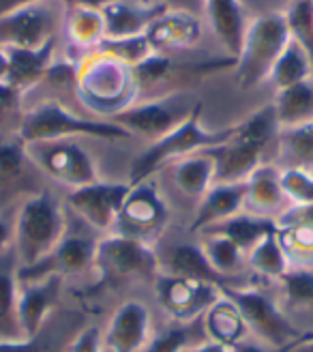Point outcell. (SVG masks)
Segmentation results:
<instances>
[{
	"label": "cell",
	"mask_w": 313,
	"mask_h": 352,
	"mask_svg": "<svg viewBox=\"0 0 313 352\" xmlns=\"http://www.w3.org/2000/svg\"><path fill=\"white\" fill-rule=\"evenodd\" d=\"M167 11L161 5H144L135 0H110L101 9L103 22H106V39H129L146 34L148 26Z\"/></svg>",
	"instance_id": "d4e9b609"
},
{
	"label": "cell",
	"mask_w": 313,
	"mask_h": 352,
	"mask_svg": "<svg viewBox=\"0 0 313 352\" xmlns=\"http://www.w3.org/2000/svg\"><path fill=\"white\" fill-rule=\"evenodd\" d=\"M67 7H86V9H103L110 0H65Z\"/></svg>",
	"instance_id": "f5cc1de1"
},
{
	"label": "cell",
	"mask_w": 313,
	"mask_h": 352,
	"mask_svg": "<svg viewBox=\"0 0 313 352\" xmlns=\"http://www.w3.org/2000/svg\"><path fill=\"white\" fill-rule=\"evenodd\" d=\"M202 232H215V234L228 236L230 241H234L238 245L242 252L249 254L264 236L277 232V223L273 219H264V217H257V215L247 213V210H242V213L225 219L221 223H215L211 228H206V230H202Z\"/></svg>",
	"instance_id": "d6a6232c"
},
{
	"label": "cell",
	"mask_w": 313,
	"mask_h": 352,
	"mask_svg": "<svg viewBox=\"0 0 313 352\" xmlns=\"http://www.w3.org/2000/svg\"><path fill=\"white\" fill-rule=\"evenodd\" d=\"M204 17L228 56L236 60L249 26L245 5L240 0H206Z\"/></svg>",
	"instance_id": "484cf974"
},
{
	"label": "cell",
	"mask_w": 313,
	"mask_h": 352,
	"mask_svg": "<svg viewBox=\"0 0 313 352\" xmlns=\"http://www.w3.org/2000/svg\"><path fill=\"white\" fill-rule=\"evenodd\" d=\"M62 138H95V140H129L131 133L108 118H89L71 112L56 99H45L26 108L20 140L24 144L45 142Z\"/></svg>",
	"instance_id": "277c9868"
},
{
	"label": "cell",
	"mask_w": 313,
	"mask_h": 352,
	"mask_svg": "<svg viewBox=\"0 0 313 352\" xmlns=\"http://www.w3.org/2000/svg\"><path fill=\"white\" fill-rule=\"evenodd\" d=\"M60 34L65 43L78 52L80 58L86 56L106 39V22H103L101 9L69 7Z\"/></svg>",
	"instance_id": "f546056e"
},
{
	"label": "cell",
	"mask_w": 313,
	"mask_h": 352,
	"mask_svg": "<svg viewBox=\"0 0 313 352\" xmlns=\"http://www.w3.org/2000/svg\"><path fill=\"white\" fill-rule=\"evenodd\" d=\"M228 350H230V352H288V350H277V348H270V346H266V344H262V342L253 340L251 336H249V338H245L242 342H238L236 346L228 348Z\"/></svg>",
	"instance_id": "c3c4849f"
},
{
	"label": "cell",
	"mask_w": 313,
	"mask_h": 352,
	"mask_svg": "<svg viewBox=\"0 0 313 352\" xmlns=\"http://www.w3.org/2000/svg\"><path fill=\"white\" fill-rule=\"evenodd\" d=\"M154 294L163 311L176 322L198 320L206 314L217 298L221 288L208 281L191 279V277H172L156 275L154 277Z\"/></svg>",
	"instance_id": "5bb4252c"
},
{
	"label": "cell",
	"mask_w": 313,
	"mask_h": 352,
	"mask_svg": "<svg viewBox=\"0 0 313 352\" xmlns=\"http://www.w3.org/2000/svg\"><path fill=\"white\" fill-rule=\"evenodd\" d=\"M95 273L101 284L120 286L129 281H146L159 275L154 248L120 234H103L97 243Z\"/></svg>",
	"instance_id": "30bf717a"
},
{
	"label": "cell",
	"mask_w": 313,
	"mask_h": 352,
	"mask_svg": "<svg viewBox=\"0 0 313 352\" xmlns=\"http://www.w3.org/2000/svg\"><path fill=\"white\" fill-rule=\"evenodd\" d=\"M273 110L279 127H294L313 120V78L277 91Z\"/></svg>",
	"instance_id": "836d02e7"
},
{
	"label": "cell",
	"mask_w": 313,
	"mask_h": 352,
	"mask_svg": "<svg viewBox=\"0 0 313 352\" xmlns=\"http://www.w3.org/2000/svg\"><path fill=\"white\" fill-rule=\"evenodd\" d=\"M146 39L154 54L170 56L176 52L191 50L202 39V17L178 11H163L148 26Z\"/></svg>",
	"instance_id": "44dd1931"
},
{
	"label": "cell",
	"mask_w": 313,
	"mask_h": 352,
	"mask_svg": "<svg viewBox=\"0 0 313 352\" xmlns=\"http://www.w3.org/2000/svg\"><path fill=\"white\" fill-rule=\"evenodd\" d=\"M202 322H204L206 340L215 342L219 346H225V348H232L238 342L249 338V329H247L245 318H242L240 309L223 292L217 301L206 309V314L202 316Z\"/></svg>",
	"instance_id": "f1b7e54d"
},
{
	"label": "cell",
	"mask_w": 313,
	"mask_h": 352,
	"mask_svg": "<svg viewBox=\"0 0 313 352\" xmlns=\"http://www.w3.org/2000/svg\"><path fill=\"white\" fill-rule=\"evenodd\" d=\"M24 93L15 91L7 82H0V142L20 138L24 122Z\"/></svg>",
	"instance_id": "ab89813d"
},
{
	"label": "cell",
	"mask_w": 313,
	"mask_h": 352,
	"mask_svg": "<svg viewBox=\"0 0 313 352\" xmlns=\"http://www.w3.org/2000/svg\"><path fill=\"white\" fill-rule=\"evenodd\" d=\"M221 292L240 309L253 340L277 350H290V346L303 336L283 307L255 286L221 288Z\"/></svg>",
	"instance_id": "9c48e42d"
},
{
	"label": "cell",
	"mask_w": 313,
	"mask_h": 352,
	"mask_svg": "<svg viewBox=\"0 0 313 352\" xmlns=\"http://www.w3.org/2000/svg\"><path fill=\"white\" fill-rule=\"evenodd\" d=\"M200 248L204 256L211 262V267L234 286H245L242 281V271L247 269V254L242 252L234 241L223 234L215 232H202L198 236Z\"/></svg>",
	"instance_id": "1f68e13d"
},
{
	"label": "cell",
	"mask_w": 313,
	"mask_h": 352,
	"mask_svg": "<svg viewBox=\"0 0 313 352\" xmlns=\"http://www.w3.org/2000/svg\"><path fill=\"white\" fill-rule=\"evenodd\" d=\"M247 269H251L259 277L275 279V281H279L290 271L286 254L279 245V239H277V232L264 236L247 254Z\"/></svg>",
	"instance_id": "8d00e7d4"
},
{
	"label": "cell",
	"mask_w": 313,
	"mask_h": 352,
	"mask_svg": "<svg viewBox=\"0 0 313 352\" xmlns=\"http://www.w3.org/2000/svg\"><path fill=\"white\" fill-rule=\"evenodd\" d=\"M67 228V206L49 191V187L24 200L17 206L13 221V252L20 269L43 262L58 248Z\"/></svg>",
	"instance_id": "7a4b0ae2"
},
{
	"label": "cell",
	"mask_w": 313,
	"mask_h": 352,
	"mask_svg": "<svg viewBox=\"0 0 313 352\" xmlns=\"http://www.w3.org/2000/svg\"><path fill=\"white\" fill-rule=\"evenodd\" d=\"M86 327L78 311L65 309L62 305L49 316L37 336L22 342L0 344V352H69L76 336Z\"/></svg>",
	"instance_id": "ffe728a7"
},
{
	"label": "cell",
	"mask_w": 313,
	"mask_h": 352,
	"mask_svg": "<svg viewBox=\"0 0 313 352\" xmlns=\"http://www.w3.org/2000/svg\"><path fill=\"white\" fill-rule=\"evenodd\" d=\"M234 125L225 129H206L202 125V105L191 114L176 129H172L163 138L154 140L131 162L129 168V183H142L159 174L170 162L181 160V157L194 155L206 148L230 142L234 138Z\"/></svg>",
	"instance_id": "3957f363"
},
{
	"label": "cell",
	"mask_w": 313,
	"mask_h": 352,
	"mask_svg": "<svg viewBox=\"0 0 313 352\" xmlns=\"http://www.w3.org/2000/svg\"><path fill=\"white\" fill-rule=\"evenodd\" d=\"M9 74V52L5 47H0V82L7 80Z\"/></svg>",
	"instance_id": "db71d44e"
},
{
	"label": "cell",
	"mask_w": 313,
	"mask_h": 352,
	"mask_svg": "<svg viewBox=\"0 0 313 352\" xmlns=\"http://www.w3.org/2000/svg\"><path fill=\"white\" fill-rule=\"evenodd\" d=\"M206 340L202 318L191 322H176L172 320L170 327L152 331L148 342L137 352H183L185 348L200 344Z\"/></svg>",
	"instance_id": "d590c367"
},
{
	"label": "cell",
	"mask_w": 313,
	"mask_h": 352,
	"mask_svg": "<svg viewBox=\"0 0 313 352\" xmlns=\"http://www.w3.org/2000/svg\"><path fill=\"white\" fill-rule=\"evenodd\" d=\"M281 187L290 206L313 204V172L301 168H286L281 170Z\"/></svg>",
	"instance_id": "7bdbcfd3"
},
{
	"label": "cell",
	"mask_w": 313,
	"mask_h": 352,
	"mask_svg": "<svg viewBox=\"0 0 313 352\" xmlns=\"http://www.w3.org/2000/svg\"><path fill=\"white\" fill-rule=\"evenodd\" d=\"M26 340L20 320V262L13 248L0 252V344Z\"/></svg>",
	"instance_id": "7402d4cb"
},
{
	"label": "cell",
	"mask_w": 313,
	"mask_h": 352,
	"mask_svg": "<svg viewBox=\"0 0 313 352\" xmlns=\"http://www.w3.org/2000/svg\"><path fill=\"white\" fill-rule=\"evenodd\" d=\"M266 148L230 140V142L206 148L208 157L215 164V183H245L249 174L262 164V155Z\"/></svg>",
	"instance_id": "4316f807"
},
{
	"label": "cell",
	"mask_w": 313,
	"mask_h": 352,
	"mask_svg": "<svg viewBox=\"0 0 313 352\" xmlns=\"http://www.w3.org/2000/svg\"><path fill=\"white\" fill-rule=\"evenodd\" d=\"M183 352H230L225 346H219V344H215V342H208V340H204V342H200V344H194V346H189V348H185Z\"/></svg>",
	"instance_id": "681fc988"
},
{
	"label": "cell",
	"mask_w": 313,
	"mask_h": 352,
	"mask_svg": "<svg viewBox=\"0 0 313 352\" xmlns=\"http://www.w3.org/2000/svg\"><path fill=\"white\" fill-rule=\"evenodd\" d=\"M47 189V179L34 166L20 138L0 142V215H13L24 200Z\"/></svg>",
	"instance_id": "7c38bea8"
},
{
	"label": "cell",
	"mask_w": 313,
	"mask_h": 352,
	"mask_svg": "<svg viewBox=\"0 0 313 352\" xmlns=\"http://www.w3.org/2000/svg\"><path fill=\"white\" fill-rule=\"evenodd\" d=\"M247 183L245 210L251 215L277 219L290 206L283 187H281V170L275 164H259L251 174Z\"/></svg>",
	"instance_id": "603a6c76"
},
{
	"label": "cell",
	"mask_w": 313,
	"mask_h": 352,
	"mask_svg": "<svg viewBox=\"0 0 313 352\" xmlns=\"http://www.w3.org/2000/svg\"><path fill=\"white\" fill-rule=\"evenodd\" d=\"M275 166L313 172V120L294 127H279L275 138Z\"/></svg>",
	"instance_id": "4dcf8cb0"
},
{
	"label": "cell",
	"mask_w": 313,
	"mask_h": 352,
	"mask_svg": "<svg viewBox=\"0 0 313 352\" xmlns=\"http://www.w3.org/2000/svg\"><path fill=\"white\" fill-rule=\"evenodd\" d=\"M76 93L86 110L110 118L137 101L133 67L106 52L93 50L78 60Z\"/></svg>",
	"instance_id": "6da1fadb"
},
{
	"label": "cell",
	"mask_w": 313,
	"mask_h": 352,
	"mask_svg": "<svg viewBox=\"0 0 313 352\" xmlns=\"http://www.w3.org/2000/svg\"><path fill=\"white\" fill-rule=\"evenodd\" d=\"M62 288L65 277L54 273L20 277V320L26 338L37 336L49 316L60 307Z\"/></svg>",
	"instance_id": "e0dca14e"
},
{
	"label": "cell",
	"mask_w": 313,
	"mask_h": 352,
	"mask_svg": "<svg viewBox=\"0 0 313 352\" xmlns=\"http://www.w3.org/2000/svg\"><path fill=\"white\" fill-rule=\"evenodd\" d=\"M65 0H39L0 17V47L5 50H37L60 37Z\"/></svg>",
	"instance_id": "8fae6325"
},
{
	"label": "cell",
	"mask_w": 313,
	"mask_h": 352,
	"mask_svg": "<svg viewBox=\"0 0 313 352\" xmlns=\"http://www.w3.org/2000/svg\"><path fill=\"white\" fill-rule=\"evenodd\" d=\"M167 223L170 204L161 185L156 183V176H152L148 181L131 185L112 232L156 248V243L165 236Z\"/></svg>",
	"instance_id": "52a82bcc"
},
{
	"label": "cell",
	"mask_w": 313,
	"mask_h": 352,
	"mask_svg": "<svg viewBox=\"0 0 313 352\" xmlns=\"http://www.w3.org/2000/svg\"><path fill=\"white\" fill-rule=\"evenodd\" d=\"M275 223H277V228L303 226V228H311L313 230V204H301V206L292 204L275 219Z\"/></svg>",
	"instance_id": "f6af8a7d"
},
{
	"label": "cell",
	"mask_w": 313,
	"mask_h": 352,
	"mask_svg": "<svg viewBox=\"0 0 313 352\" xmlns=\"http://www.w3.org/2000/svg\"><path fill=\"white\" fill-rule=\"evenodd\" d=\"M288 352H313V333H303V336L290 346Z\"/></svg>",
	"instance_id": "f907efd6"
},
{
	"label": "cell",
	"mask_w": 313,
	"mask_h": 352,
	"mask_svg": "<svg viewBox=\"0 0 313 352\" xmlns=\"http://www.w3.org/2000/svg\"><path fill=\"white\" fill-rule=\"evenodd\" d=\"M152 336L150 309L142 301H125L116 307L103 333L106 352H137Z\"/></svg>",
	"instance_id": "d6986e66"
},
{
	"label": "cell",
	"mask_w": 313,
	"mask_h": 352,
	"mask_svg": "<svg viewBox=\"0 0 313 352\" xmlns=\"http://www.w3.org/2000/svg\"><path fill=\"white\" fill-rule=\"evenodd\" d=\"M154 254H156V264H159V275L191 277V279L208 281V284H215L219 288H238L211 267V262H208V258L200 248V241L165 243L161 239L156 243Z\"/></svg>",
	"instance_id": "2e32d148"
},
{
	"label": "cell",
	"mask_w": 313,
	"mask_h": 352,
	"mask_svg": "<svg viewBox=\"0 0 313 352\" xmlns=\"http://www.w3.org/2000/svg\"><path fill=\"white\" fill-rule=\"evenodd\" d=\"M95 50L106 52V54L123 60L129 67H137L140 63H144L146 58H150L154 54V50L150 47L146 34H140V37H129V39H103Z\"/></svg>",
	"instance_id": "b9f144b4"
},
{
	"label": "cell",
	"mask_w": 313,
	"mask_h": 352,
	"mask_svg": "<svg viewBox=\"0 0 313 352\" xmlns=\"http://www.w3.org/2000/svg\"><path fill=\"white\" fill-rule=\"evenodd\" d=\"M131 183H114V181H97L73 191H67L65 206L71 215L95 230L97 234H110L114 230L116 217L120 213Z\"/></svg>",
	"instance_id": "4fadbf2b"
},
{
	"label": "cell",
	"mask_w": 313,
	"mask_h": 352,
	"mask_svg": "<svg viewBox=\"0 0 313 352\" xmlns=\"http://www.w3.org/2000/svg\"><path fill=\"white\" fill-rule=\"evenodd\" d=\"M13 221H15V213L0 215V252L13 248Z\"/></svg>",
	"instance_id": "7dc6e473"
},
{
	"label": "cell",
	"mask_w": 313,
	"mask_h": 352,
	"mask_svg": "<svg viewBox=\"0 0 313 352\" xmlns=\"http://www.w3.org/2000/svg\"><path fill=\"white\" fill-rule=\"evenodd\" d=\"M283 13L288 20L290 37L305 47L313 63V0H292L288 11Z\"/></svg>",
	"instance_id": "60d3db41"
},
{
	"label": "cell",
	"mask_w": 313,
	"mask_h": 352,
	"mask_svg": "<svg viewBox=\"0 0 313 352\" xmlns=\"http://www.w3.org/2000/svg\"><path fill=\"white\" fill-rule=\"evenodd\" d=\"M247 183H215L194 210L189 232L200 234L206 228L221 223L245 210Z\"/></svg>",
	"instance_id": "cb8c5ba5"
},
{
	"label": "cell",
	"mask_w": 313,
	"mask_h": 352,
	"mask_svg": "<svg viewBox=\"0 0 313 352\" xmlns=\"http://www.w3.org/2000/svg\"><path fill=\"white\" fill-rule=\"evenodd\" d=\"M56 45L58 39L49 41L47 45L37 50H7L9 74L5 82L20 93H26L32 86L43 82L47 69L56 60Z\"/></svg>",
	"instance_id": "83f0119b"
},
{
	"label": "cell",
	"mask_w": 313,
	"mask_h": 352,
	"mask_svg": "<svg viewBox=\"0 0 313 352\" xmlns=\"http://www.w3.org/2000/svg\"><path fill=\"white\" fill-rule=\"evenodd\" d=\"M281 298L292 311H313V269H290L281 279Z\"/></svg>",
	"instance_id": "f35d334b"
},
{
	"label": "cell",
	"mask_w": 313,
	"mask_h": 352,
	"mask_svg": "<svg viewBox=\"0 0 313 352\" xmlns=\"http://www.w3.org/2000/svg\"><path fill=\"white\" fill-rule=\"evenodd\" d=\"M26 151L34 166L43 172L47 183H56L67 191L101 181L95 157L89 148L82 146L80 138L32 142L26 144Z\"/></svg>",
	"instance_id": "ba28073f"
},
{
	"label": "cell",
	"mask_w": 313,
	"mask_h": 352,
	"mask_svg": "<svg viewBox=\"0 0 313 352\" xmlns=\"http://www.w3.org/2000/svg\"><path fill=\"white\" fill-rule=\"evenodd\" d=\"M32 3H39V0H0V17L15 11V9H22L26 5H32Z\"/></svg>",
	"instance_id": "816d5d0a"
},
{
	"label": "cell",
	"mask_w": 313,
	"mask_h": 352,
	"mask_svg": "<svg viewBox=\"0 0 313 352\" xmlns=\"http://www.w3.org/2000/svg\"><path fill=\"white\" fill-rule=\"evenodd\" d=\"M290 41V28L283 11L257 15L249 22L234 72L238 88H253L268 80L273 65Z\"/></svg>",
	"instance_id": "5b68a950"
},
{
	"label": "cell",
	"mask_w": 313,
	"mask_h": 352,
	"mask_svg": "<svg viewBox=\"0 0 313 352\" xmlns=\"http://www.w3.org/2000/svg\"><path fill=\"white\" fill-rule=\"evenodd\" d=\"M311 78H313V63L309 54L301 43H297L290 37L288 45L283 47L279 58L273 65V72L268 76L275 93L290 88L294 84H301L305 80H311Z\"/></svg>",
	"instance_id": "e575fe53"
},
{
	"label": "cell",
	"mask_w": 313,
	"mask_h": 352,
	"mask_svg": "<svg viewBox=\"0 0 313 352\" xmlns=\"http://www.w3.org/2000/svg\"><path fill=\"white\" fill-rule=\"evenodd\" d=\"M69 352H106L103 331L97 324H86L76 336Z\"/></svg>",
	"instance_id": "ee69618b"
},
{
	"label": "cell",
	"mask_w": 313,
	"mask_h": 352,
	"mask_svg": "<svg viewBox=\"0 0 313 352\" xmlns=\"http://www.w3.org/2000/svg\"><path fill=\"white\" fill-rule=\"evenodd\" d=\"M277 239L290 269H313V230L303 226L277 228Z\"/></svg>",
	"instance_id": "74e56055"
},
{
	"label": "cell",
	"mask_w": 313,
	"mask_h": 352,
	"mask_svg": "<svg viewBox=\"0 0 313 352\" xmlns=\"http://www.w3.org/2000/svg\"><path fill=\"white\" fill-rule=\"evenodd\" d=\"M200 105V99L191 91H174L159 97L135 101L127 110L110 116L108 120L125 127L131 138L140 135L148 142H154L172 129H176Z\"/></svg>",
	"instance_id": "8992f818"
},
{
	"label": "cell",
	"mask_w": 313,
	"mask_h": 352,
	"mask_svg": "<svg viewBox=\"0 0 313 352\" xmlns=\"http://www.w3.org/2000/svg\"><path fill=\"white\" fill-rule=\"evenodd\" d=\"M101 234L91 230L84 223L82 232H71L67 228V234L58 243V248L51 252L43 262L34 267L20 269V277H39V275H60V277H80L95 271V256H97V243Z\"/></svg>",
	"instance_id": "9a60e30c"
},
{
	"label": "cell",
	"mask_w": 313,
	"mask_h": 352,
	"mask_svg": "<svg viewBox=\"0 0 313 352\" xmlns=\"http://www.w3.org/2000/svg\"><path fill=\"white\" fill-rule=\"evenodd\" d=\"M154 3L165 7L167 11L189 13L196 17H204V11H206V0H154Z\"/></svg>",
	"instance_id": "bcb514c9"
},
{
	"label": "cell",
	"mask_w": 313,
	"mask_h": 352,
	"mask_svg": "<svg viewBox=\"0 0 313 352\" xmlns=\"http://www.w3.org/2000/svg\"><path fill=\"white\" fill-rule=\"evenodd\" d=\"M156 176L165 179L170 189L178 198L194 204L196 210L200 200L206 196V191L215 185V164L206 151H200L170 162Z\"/></svg>",
	"instance_id": "ac0fdd59"
},
{
	"label": "cell",
	"mask_w": 313,
	"mask_h": 352,
	"mask_svg": "<svg viewBox=\"0 0 313 352\" xmlns=\"http://www.w3.org/2000/svg\"><path fill=\"white\" fill-rule=\"evenodd\" d=\"M135 3H144V5H152L154 0H135Z\"/></svg>",
	"instance_id": "11a10c76"
}]
</instances>
